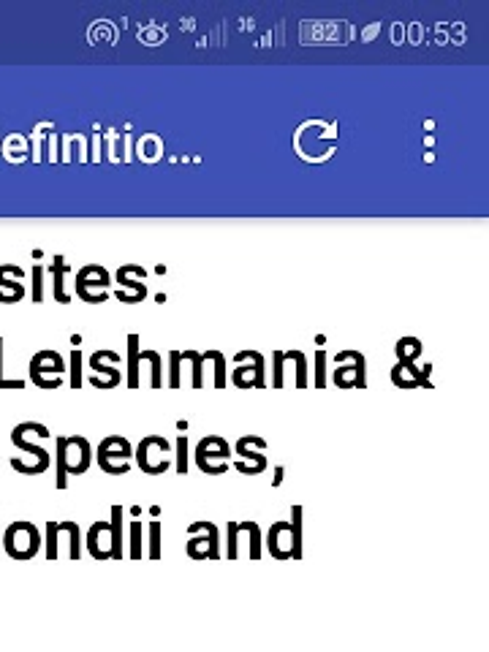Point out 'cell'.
<instances>
[{
  "label": "cell",
  "mask_w": 489,
  "mask_h": 652,
  "mask_svg": "<svg viewBox=\"0 0 489 652\" xmlns=\"http://www.w3.org/2000/svg\"><path fill=\"white\" fill-rule=\"evenodd\" d=\"M25 269L17 264L0 267V305H17L25 299Z\"/></svg>",
  "instance_id": "5bb4252c"
},
{
  "label": "cell",
  "mask_w": 489,
  "mask_h": 652,
  "mask_svg": "<svg viewBox=\"0 0 489 652\" xmlns=\"http://www.w3.org/2000/svg\"><path fill=\"white\" fill-rule=\"evenodd\" d=\"M177 454H180V457H177V470L185 473V470H188V465H185V460H188V457H185V454H188V438H185V435L177 438Z\"/></svg>",
  "instance_id": "4316f807"
},
{
  "label": "cell",
  "mask_w": 489,
  "mask_h": 652,
  "mask_svg": "<svg viewBox=\"0 0 489 652\" xmlns=\"http://www.w3.org/2000/svg\"><path fill=\"white\" fill-rule=\"evenodd\" d=\"M250 446H253V435L242 438L240 446H237L240 457H245V460H250V462H256V468H259V470L267 468V460H264V454H261V451H250Z\"/></svg>",
  "instance_id": "7402d4cb"
},
{
  "label": "cell",
  "mask_w": 489,
  "mask_h": 652,
  "mask_svg": "<svg viewBox=\"0 0 489 652\" xmlns=\"http://www.w3.org/2000/svg\"><path fill=\"white\" fill-rule=\"evenodd\" d=\"M332 381L337 389H365V356L359 351H340L335 356Z\"/></svg>",
  "instance_id": "8fae6325"
},
{
  "label": "cell",
  "mask_w": 489,
  "mask_h": 652,
  "mask_svg": "<svg viewBox=\"0 0 489 652\" xmlns=\"http://www.w3.org/2000/svg\"><path fill=\"white\" fill-rule=\"evenodd\" d=\"M115 280L109 275V269H104L101 264H87L77 272V280H74V288H77V297L85 302V305H101L109 299V286Z\"/></svg>",
  "instance_id": "8992f818"
},
{
  "label": "cell",
  "mask_w": 489,
  "mask_h": 652,
  "mask_svg": "<svg viewBox=\"0 0 489 652\" xmlns=\"http://www.w3.org/2000/svg\"><path fill=\"white\" fill-rule=\"evenodd\" d=\"M117 365H120V356L115 351H109V348L93 351V354L87 356V367H90L87 384L96 386V389H115L123 381Z\"/></svg>",
  "instance_id": "ba28073f"
},
{
  "label": "cell",
  "mask_w": 489,
  "mask_h": 652,
  "mask_svg": "<svg viewBox=\"0 0 489 652\" xmlns=\"http://www.w3.org/2000/svg\"><path fill=\"white\" fill-rule=\"evenodd\" d=\"M30 381L44 389V392H55L66 384V359L55 351V348H44L39 354H33L30 359Z\"/></svg>",
  "instance_id": "3957f363"
},
{
  "label": "cell",
  "mask_w": 489,
  "mask_h": 652,
  "mask_svg": "<svg viewBox=\"0 0 489 652\" xmlns=\"http://www.w3.org/2000/svg\"><path fill=\"white\" fill-rule=\"evenodd\" d=\"M318 378H316V386L318 389H324L326 386V370H324V362H326V354L324 351H318Z\"/></svg>",
  "instance_id": "83f0119b"
},
{
  "label": "cell",
  "mask_w": 489,
  "mask_h": 652,
  "mask_svg": "<svg viewBox=\"0 0 489 652\" xmlns=\"http://www.w3.org/2000/svg\"><path fill=\"white\" fill-rule=\"evenodd\" d=\"M11 443H14L17 449L28 451V454H33V457H36V476H41V473H47L49 462H52V457H49V451L44 449V446H36V443L30 441L28 432H25V427H22V424H17V427L11 430Z\"/></svg>",
  "instance_id": "2e32d148"
},
{
  "label": "cell",
  "mask_w": 489,
  "mask_h": 652,
  "mask_svg": "<svg viewBox=\"0 0 489 652\" xmlns=\"http://www.w3.org/2000/svg\"><path fill=\"white\" fill-rule=\"evenodd\" d=\"M0 544L6 549V555L14 560H33L41 552V530L33 522H11L9 528L3 530Z\"/></svg>",
  "instance_id": "7a4b0ae2"
},
{
  "label": "cell",
  "mask_w": 489,
  "mask_h": 652,
  "mask_svg": "<svg viewBox=\"0 0 489 652\" xmlns=\"http://www.w3.org/2000/svg\"><path fill=\"white\" fill-rule=\"evenodd\" d=\"M169 454H172V446H169L166 438H161V435H147L134 449V460L136 465H139V470L147 473V476H161V473L172 468V457H169Z\"/></svg>",
  "instance_id": "5b68a950"
},
{
  "label": "cell",
  "mask_w": 489,
  "mask_h": 652,
  "mask_svg": "<svg viewBox=\"0 0 489 652\" xmlns=\"http://www.w3.org/2000/svg\"><path fill=\"white\" fill-rule=\"evenodd\" d=\"M150 365V386L161 389V354L153 348H139V335H128V389H139L142 386V365Z\"/></svg>",
  "instance_id": "277c9868"
},
{
  "label": "cell",
  "mask_w": 489,
  "mask_h": 652,
  "mask_svg": "<svg viewBox=\"0 0 489 652\" xmlns=\"http://www.w3.org/2000/svg\"><path fill=\"white\" fill-rule=\"evenodd\" d=\"M229 457V443L218 438V435H207V438H202L199 446H196V465H199L204 473H210V476L229 470Z\"/></svg>",
  "instance_id": "7c38bea8"
},
{
  "label": "cell",
  "mask_w": 489,
  "mask_h": 652,
  "mask_svg": "<svg viewBox=\"0 0 489 652\" xmlns=\"http://www.w3.org/2000/svg\"><path fill=\"white\" fill-rule=\"evenodd\" d=\"M33 302H44V267L36 264L33 267V294H30Z\"/></svg>",
  "instance_id": "d4e9b609"
},
{
  "label": "cell",
  "mask_w": 489,
  "mask_h": 652,
  "mask_svg": "<svg viewBox=\"0 0 489 652\" xmlns=\"http://www.w3.org/2000/svg\"><path fill=\"white\" fill-rule=\"evenodd\" d=\"M66 259L63 256H55V264H52V278H55V299H58L60 305H68V294L66 288H63V275H66Z\"/></svg>",
  "instance_id": "d6986e66"
},
{
  "label": "cell",
  "mask_w": 489,
  "mask_h": 652,
  "mask_svg": "<svg viewBox=\"0 0 489 652\" xmlns=\"http://www.w3.org/2000/svg\"><path fill=\"white\" fill-rule=\"evenodd\" d=\"M25 378H6L3 375V337H0V392H22Z\"/></svg>",
  "instance_id": "603a6c76"
},
{
  "label": "cell",
  "mask_w": 489,
  "mask_h": 652,
  "mask_svg": "<svg viewBox=\"0 0 489 652\" xmlns=\"http://www.w3.org/2000/svg\"><path fill=\"white\" fill-rule=\"evenodd\" d=\"M96 454L85 435H63L58 438V489L68 487V476H82L93 465Z\"/></svg>",
  "instance_id": "6da1fadb"
},
{
  "label": "cell",
  "mask_w": 489,
  "mask_h": 652,
  "mask_svg": "<svg viewBox=\"0 0 489 652\" xmlns=\"http://www.w3.org/2000/svg\"><path fill=\"white\" fill-rule=\"evenodd\" d=\"M212 365H215V389H223V386L229 384L226 381V356L221 351H210Z\"/></svg>",
  "instance_id": "cb8c5ba5"
},
{
  "label": "cell",
  "mask_w": 489,
  "mask_h": 652,
  "mask_svg": "<svg viewBox=\"0 0 489 652\" xmlns=\"http://www.w3.org/2000/svg\"><path fill=\"white\" fill-rule=\"evenodd\" d=\"M131 460H134V449H131V443L125 441L123 435H109V438L98 443L96 462L109 476L128 473L131 470Z\"/></svg>",
  "instance_id": "52a82bcc"
},
{
  "label": "cell",
  "mask_w": 489,
  "mask_h": 652,
  "mask_svg": "<svg viewBox=\"0 0 489 652\" xmlns=\"http://www.w3.org/2000/svg\"><path fill=\"white\" fill-rule=\"evenodd\" d=\"M427 370L430 367H419L413 365V362H400V365L394 367L392 370V381L400 389H413V386H422L424 384V375H427Z\"/></svg>",
  "instance_id": "ac0fdd59"
},
{
  "label": "cell",
  "mask_w": 489,
  "mask_h": 652,
  "mask_svg": "<svg viewBox=\"0 0 489 652\" xmlns=\"http://www.w3.org/2000/svg\"><path fill=\"white\" fill-rule=\"evenodd\" d=\"M299 514L302 511L294 509V522H278L269 530L267 544L275 557H299Z\"/></svg>",
  "instance_id": "4fadbf2b"
},
{
  "label": "cell",
  "mask_w": 489,
  "mask_h": 652,
  "mask_svg": "<svg viewBox=\"0 0 489 652\" xmlns=\"http://www.w3.org/2000/svg\"><path fill=\"white\" fill-rule=\"evenodd\" d=\"M231 384L237 389H264V356L259 351H240L234 356Z\"/></svg>",
  "instance_id": "9c48e42d"
},
{
  "label": "cell",
  "mask_w": 489,
  "mask_h": 652,
  "mask_svg": "<svg viewBox=\"0 0 489 652\" xmlns=\"http://www.w3.org/2000/svg\"><path fill=\"white\" fill-rule=\"evenodd\" d=\"M144 278L147 272L144 267H136V264H123V267L115 272V297L123 302V305H136V302H144L147 299V286H144Z\"/></svg>",
  "instance_id": "30bf717a"
},
{
  "label": "cell",
  "mask_w": 489,
  "mask_h": 652,
  "mask_svg": "<svg viewBox=\"0 0 489 652\" xmlns=\"http://www.w3.org/2000/svg\"><path fill=\"white\" fill-rule=\"evenodd\" d=\"M169 362H172L169 386H172V389H180V386H183V378H180V351H172V354H169Z\"/></svg>",
  "instance_id": "484cf974"
},
{
  "label": "cell",
  "mask_w": 489,
  "mask_h": 652,
  "mask_svg": "<svg viewBox=\"0 0 489 652\" xmlns=\"http://www.w3.org/2000/svg\"><path fill=\"white\" fill-rule=\"evenodd\" d=\"M87 552L96 560L120 557L115 547V536H112V522H96L93 528L87 530Z\"/></svg>",
  "instance_id": "9a60e30c"
},
{
  "label": "cell",
  "mask_w": 489,
  "mask_h": 652,
  "mask_svg": "<svg viewBox=\"0 0 489 652\" xmlns=\"http://www.w3.org/2000/svg\"><path fill=\"white\" fill-rule=\"evenodd\" d=\"M82 362H85V354H82L79 348H74V351H71V370H68V373H71V378H68V386H71V389H82V386H85Z\"/></svg>",
  "instance_id": "44dd1931"
},
{
  "label": "cell",
  "mask_w": 489,
  "mask_h": 652,
  "mask_svg": "<svg viewBox=\"0 0 489 652\" xmlns=\"http://www.w3.org/2000/svg\"><path fill=\"white\" fill-rule=\"evenodd\" d=\"M394 351H397V359H400V362H413L416 356L422 354V343H419L416 337H403Z\"/></svg>",
  "instance_id": "ffe728a7"
},
{
  "label": "cell",
  "mask_w": 489,
  "mask_h": 652,
  "mask_svg": "<svg viewBox=\"0 0 489 652\" xmlns=\"http://www.w3.org/2000/svg\"><path fill=\"white\" fill-rule=\"evenodd\" d=\"M204 538L188 541V555L191 557H218V530L210 522H204Z\"/></svg>",
  "instance_id": "e0dca14e"
}]
</instances>
